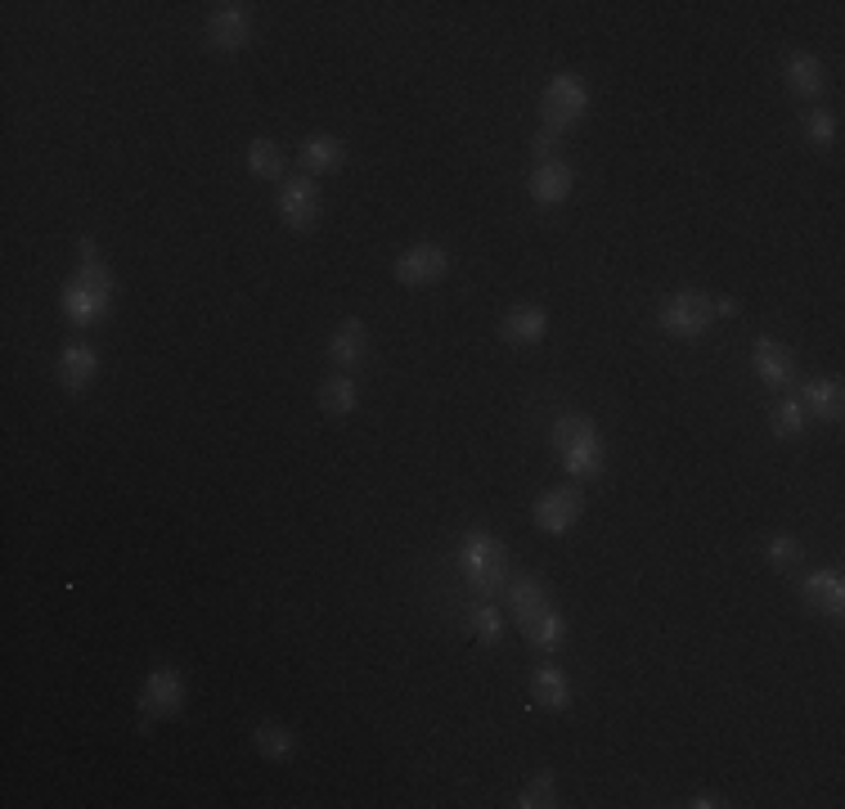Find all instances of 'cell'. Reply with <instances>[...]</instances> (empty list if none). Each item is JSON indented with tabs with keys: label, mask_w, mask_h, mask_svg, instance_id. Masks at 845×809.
<instances>
[{
	"label": "cell",
	"mask_w": 845,
	"mask_h": 809,
	"mask_svg": "<svg viewBox=\"0 0 845 809\" xmlns=\"http://www.w3.org/2000/svg\"><path fill=\"white\" fill-rule=\"evenodd\" d=\"M279 217H284L289 230H315L320 221V189L311 176H293L284 189H279Z\"/></svg>",
	"instance_id": "52a82bcc"
},
{
	"label": "cell",
	"mask_w": 845,
	"mask_h": 809,
	"mask_svg": "<svg viewBox=\"0 0 845 809\" xmlns=\"http://www.w3.org/2000/svg\"><path fill=\"white\" fill-rule=\"evenodd\" d=\"M769 428H773V437H783V441L801 437V432H805V404L783 396V400L769 410Z\"/></svg>",
	"instance_id": "d4e9b609"
},
{
	"label": "cell",
	"mask_w": 845,
	"mask_h": 809,
	"mask_svg": "<svg viewBox=\"0 0 845 809\" xmlns=\"http://www.w3.org/2000/svg\"><path fill=\"white\" fill-rule=\"evenodd\" d=\"M472 630H477V639L481 643H500V634H504V617H500V607H477V617H472Z\"/></svg>",
	"instance_id": "f1b7e54d"
},
{
	"label": "cell",
	"mask_w": 845,
	"mask_h": 809,
	"mask_svg": "<svg viewBox=\"0 0 845 809\" xmlns=\"http://www.w3.org/2000/svg\"><path fill=\"white\" fill-rule=\"evenodd\" d=\"M500 333H504V343H513V347H535L540 337L549 333V315H544V306H513L504 315Z\"/></svg>",
	"instance_id": "9a60e30c"
},
{
	"label": "cell",
	"mask_w": 845,
	"mask_h": 809,
	"mask_svg": "<svg viewBox=\"0 0 845 809\" xmlns=\"http://www.w3.org/2000/svg\"><path fill=\"white\" fill-rule=\"evenodd\" d=\"M108 293H113V280H108L104 261H86L77 275L63 284V315L73 319L77 328H91L95 319H104Z\"/></svg>",
	"instance_id": "6da1fadb"
},
{
	"label": "cell",
	"mask_w": 845,
	"mask_h": 809,
	"mask_svg": "<svg viewBox=\"0 0 845 809\" xmlns=\"http://www.w3.org/2000/svg\"><path fill=\"white\" fill-rule=\"evenodd\" d=\"M248 32H252V14L248 6H217L207 19V41L217 45V50H243L248 45Z\"/></svg>",
	"instance_id": "30bf717a"
},
{
	"label": "cell",
	"mask_w": 845,
	"mask_h": 809,
	"mask_svg": "<svg viewBox=\"0 0 845 809\" xmlns=\"http://www.w3.org/2000/svg\"><path fill=\"white\" fill-rule=\"evenodd\" d=\"M692 805H697V809H720L724 800H720L716 791H701V796H692Z\"/></svg>",
	"instance_id": "d6a6232c"
},
{
	"label": "cell",
	"mask_w": 845,
	"mask_h": 809,
	"mask_svg": "<svg viewBox=\"0 0 845 809\" xmlns=\"http://www.w3.org/2000/svg\"><path fill=\"white\" fill-rule=\"evenodd\" d=\"M518 805H522V809H549V805H557V787H553V774H535V778L522 787Z\"/></svg>",
	"instance_id": "83f0119b"
},
{
	"label": "cell",
	"mask_w": 845,
	"mask_h": 809,
	"mask_svg": "<svg viewBox=\"0 0 845 809\" xmlns=\"http://www.w3.org/2000/svg\"><path fill=\"white\" fill-rule=\"evenodd\" d=\"M518 626H522L526 643H531V648H540V652H557V648H562V639H567V621H562V612H557L553 602L531 607L526 617H518Z\"/></svg>",
	"instance_id": "8fae6325"
},
{
	"label": "cell",
	"mask_w": 845,
	"mask_h": 809,
	"mask_svg": "<svg viewBox=\"0 0 845 809\" xmlns=\"http://www.w3.org/2000/svg\"><path fill=\"white\" fill-rule=\"evenodd\" d=\"M139 706V728H154V719H171L180 706H185V680L176 665H158L149 680H145V693L135 697Z\"/></svg>",
	"instance_id": "3957f363"
},
{
	"label": "cell",
	"mask_w": 845,
	"mask_h": 809,
	"mask_svg": "<svg viewBox=\"0 0 845 809\" xmlns=\"http://www.w3.org/2000/svg\"><path fill=\"white\" fill-rule=\"evenodd\" d=\"M572 185H576V176H572V167L567 162H540L535 171H531V198L540 202V208H557V202H567V193H572Z\"/></svg>",
	"instance_id": "7c38bea8"
},
{
	"label": "cell",
	"mask_w": 845,
	"mask_h": 809,
	"mask_svg": "<svg viewBox=\"0 0 845 809\" xmlns=\"http://www.w3.org/2000/svg\"><path fill=\"white\" fill-rule=\"evenodd\" d=\"M783 82H787V91L792 95H805V99H814V95H823V63L814 59V54H805V50H796V54H787V63H783Z\"/></svg>",
	"instance_id": "2e32d148"
},
{
	"label": "cell",
	"mask_w": 845,
	"mask_h": 809,
	"mask_svg": "<svg viewBox=\"0 0 845 809\" xmlns=\"http://www.w3.org/2000/svg\"><path fill=\"white\" fill-rule=\"evenodd\" d=\"M553 145H557V130H549V126H540V130L531 135V154H535V158H544V162H549Z\"/></svg>",
	"instance_id": "1f68e13d"
},
{
	"label": "cell",
	"mask_w": 845,
	"mask_h": 809,
	"mask_svg": "<svg viewBox=\"0 0 845 809\" xmlns=\"http://www.w3.org/2000/svg\"><path fill=\"white\" fill-rule=\"evenodd\" d=\"M590 437H598V428H594V419H585V414H562V419L553 423V450H557V454L572 450V445H581V441H590Z\"/></svg>",
	"instance_id": "484cf974"
},
{
	"label": "cell",
	"mask_w": 845,
	"mask_h": 809,
	"mask_svg": "<svg viewBox=\"0 0 845 809\" xmlns=\"http://www.w3.org/2000/svg\"><path fill=\"white\" fill-rule=\"evenodd\" d=\"M805 135L818 145V149H827V145H836V117L832 113H823V108H814L810 117H805Z\"/></svg>",
	"instance_id": "f546056e"
},
{
	"label": "cell",
	"mask_w": 845,
	"mask_h": 809,
	"mask_svg": "<svg viewBox=\"0 0 845 809\" xmlns=\"http://www.w3.org/2000/svg\"><path fill=\"white\" fill-rule=\"evenodd\" d=\"M562 467H567L572 477H594V472H603V441L590 437L572 450H562Z\"/></svg>",
	"instance_id": "7402d4cb"
},
{
	"label": "cell",
	"mask_w": 845,
	"mask_h": 809,
	"mask_svg": "<svg viewBox=\"0 0 845 809\" xmlns=\"http://www.w3.org/2000/svg\"><path fill=\"white\" fill-rule=\"evenodd\" d=\"M531 697H535L544 711H567V706H572L567 674H562L557 665H535V674H531Z\"/></svg>",
	"instance_id": "e0dca14e"
},
{
	"label": "cell",
	"mask_w": 845,
	"mask_h": 809,
	"mask_svg": "<svg viewBox=\"0 0 845 809\" xmlns=\"http://www.w3.org/2000/svg\"><path fill=\"white\" fill-rule=\"evenodd\" d=\"M585 108H590V91H585V82L572 77V73L553 77L549 91H544V99H540V117H544V126L557 130V135L567 130V126H576V122L585 117Z\"/></svg>",
	"instance_id": "277c9868"
},
{
	"label": "cell",
	"mask_w": 845,
	"mask_h": 809,
	"mask_svg": "<svg viewBox=\"0 0 845 809\" xmlns=\"http://www.w3.org/2000/svg\"><path fill=\"white\" fill-rule=\"evenodd\" d=\"M801 558V539L796 535H773L769 539V563L773 567H792Z\"/></svg>",
	"instance_id": "4dcf8cb0"
},
{
	"label": "cell",
	"mask_w": 845,
	"mask_h": 809,
	"mask_svg": "<svg viewBox=\"0 0 845 809\" xmlns=\"http://www.w3.org/2000/svg\"><path fill=\"white\" fill-rule=\"evenodd\" d=\"M356 382H351V374H333V378H324L320 382V404H324V414H333V419H342V414H351L356 410Z\"/></svg>",
	"instance_id": "44dd1931"
},
{
	"label": "cell",
	"mask_w": 845,
	"mask_h": 809,
	"mask_svg": "<svg viewBox=\"0 0 845 809\" xmlns=\"http://www.w3.org/2000/svg\"><path fill=\"white\" fill-rule=\"evenodd\" d=\"M711 319H716V297L697 293V288H684V293L666 297V306H661V328L670 337H701Z\"/></svg>",
	"instance_id": "5b68a950"
},
{
	"label": "cell",
	"mask_w": 845,
	"mask_h": 809,
	"mask_svg": "<svg viewBox=\"0 0 845 809\" xmlns=\"http://www.w3.org/2000/svg\"><path fill=\"white\" fill-rule=\"evenodd\" d=\"M459 567L477 589H500L509 585V558L504 545L490 530H468L459 539Z\"/></svg>",
	"instance_id": "7a4b0ae2"
},
{
	"label": "cell",
	"mask_w": 845,
	"mask_h": 809,
	"mask_svg": "<svg viewBox=\"0 0 845 809\" xmlns=\"http://www.w3.org/2000/svg\"><path fill=\"white\" fill-rule=\"evenodd\" d=\"M810 414L823 419V423H836L841 419V404H845V391H841V378H810L805 382V400Z\"/></svg>",
	"instance_id": "d6986e66"
},
{
	"label": "cell",
	"mask_w": 845,
	"mask_h": 809,
	"mask_svg": "<svg viewBox=\"0 0 845 809\" xmlns=\"http://www.w3.org/2000/svg\"><path fill=\"white\" fill-rule=\"evenodd\" d=\"M365 351H369V333H365V324H361V319H342L337 333L328 337V360H333L337 369H361Z\"/></svg>",
	"instance_id": "4fadbf2b"
},
{
	"label": "cell",
	"mask_w": 845,
	"mask_h": 809,
	"mask_svg": "<svg viewBox=\"0 0 845 809\" xmlns=\"http://www.w3.org/2000/svg\"><path fill=\"white\" fill-rule=\"evenodd\" d=\"M257 752L265 756V760H289L293 756V733L279 724V719H265V724H257Z\"/></svg>",
	"instance_id": "603a6c76"
},
{
	"label": "cell",
	"mask_w": 845,
	"mask_h": 809,
	"mask_svg": "<svg viewBox=\"0 0 845 809\" xmlns=\"http://www.w3.org/2000/svg\"><path fill=\"white\" fill-rule=\"evenodd\" d=\"M95 374H100V356H95L91 343H67V347H63V356H59V382H63L67 391H86Z\"/></svg>",
	"instance_id": "5bb4252c"
},
{
	"label": "cell",
	"mask_w": 845,
	"mask_h": 809,
	"mask_svg": "<svg viewBox=\"0 0 845 809\" xmlns=\"http://www.w3.org/2000/svg\"><path fill=\"white\" fill-rule=\"evenodd\" d=\"M509 602H513V617H526L531 607H540L549 598H544V585L535 576H518V580H509Z\"/></svg>",
	"instance_id": "4316f807"
},
{
	"label": "cell",
	"mask_w": 845,
	"mask_h": 809,
	"mask_svg": "<svg viewBox=\"0 0 845 809\" xmlns=\"http://www.w3.org/2000/svg\"><path fill=\"white\" fill-rule=\"evenodd\" d=\"M581 513H585V495H581L576 486H557V491L540 495V504H535V526L549 530V535H567V530L581 522Z\"/></svg>",
	"instance_id": "ba28073f"
},
{
	"label": "cell",
	"mask_w": 845,
	"mask_h": 809,
	"mask_svg": "<svg viewBox=\"0 0 845 809\" xmlns=\"http://www.w3.org/2000/svg\"><path fill=\"white\" fill-rule=\"evenodd\" d=\"M751 369L760 374V382L769 387H787L796 378V356L779 343V337H755L751 347Z\"/></svg>",
	"instance_id": "9c48e42d"
},
{
	"label": "cell",
	"mask_w": 845,
	"mask_h": 809,
	"mask_svg": "<svg viewBox=\"0 0 845 809\" xmlns=\"http://www.w3.org/2000/svg\"><path fill=\"white\" fill-rule=\"evenodd\" d=\"M248 171L261 176V180H279L284 176V149L274 140H252L248 145Z\"/></svg>",
	"instance_id": "cb8c5ba5"
},
{
	"label": "cell",
	"mask_w": 845,
	"mask_h": 809,
	"mask_svg": "<svg viewBox=\"0 0 845 809\" xmlns=\"http://www.w3.org/2000/svg\"><path fill=\"white\" fill-rule=\"evenodd\" d=\"M346 162V145L337 140V135H311V140L302 145V167L311 176H324V171H342Z\"/></svg>",
	"instance_id": "ffe728a7"
},
{
	"label": "cell",
	"mask_w": 845,
	"mask_h": 809,
	"mask_svg": "<svg viewBox=\"0 0 845 809\" xmlns=\"http://www.w3.org/2000/svg\"><path fill=\"white\" fill-rule=\"evenodd\" d=\"M801 589H805V602H810V607H818L823 617H832V621H836V617L845 612V585H841V576H836V571H814Z\"/></svg>",
	"instance_id": "ac0fdd59"
},
{
	"label": "cell",
	"mask_w": 845,
	"mask_h": 809,
	"mask_svg": "<svg viewBox=\"0 0 845 809\" xmlns=\"http://www.w3.org/2000/svg\"><path fill=\"white\" fill-rule=\"evenodd\" d=\"M446 270H450V256H446L441 243H414V248H405V252L396 256L392 275H396L405 288H422V284H437Z\"/></svg>",
	"instance_id": "8992f818"
}]
</instances>
